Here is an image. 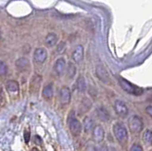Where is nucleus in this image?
Listing matches in <instances>:
<instances>
[{"label":"nucleus","mask_w":152,"mask_h":151,"mask_svg":"<svg viewBox=\"0 0 152 151\" xmlns=\"http://www.w3.org/2000/svg\"><path fill=\"white\" fill-rule=\"evenodd\" d=\"M84 58V48L82 45H78L72 53V59L76 63H80Z\"/></svg>","instance_id":"10"},{"label":"nucleus","mask_w":152,"mask_h":151,"mask_svg":"<svg viewBox=\"0 0 152 151\" xmlns=\"http://www.w3.org/2000/svg\"><path fill=\"white\" fill-rule=\"evenodd\" d=\"M128 125H129V128L133 133H139L144 128V123L138 116H132L128 122Z\"/></svg>","instance_id":"4"},{"label":"nucleus","mask_w":152,"mask_h":151,"mask_svg":"<svg viewBox=\"0 0 152 151\" xmlns=\"http://www.w3.org/2000/svg\"><path fill=\"white\" fill-rule=\"evenodd\" d=\"M93 129V120L90 117H86L84 119V130L89 132Z\"/></svg>","instance_id":"18"},{"label":"nucleus","mask_w":152,"mask_h":151,"mask_svg":"<svg viewBox=\"0 0 152 151\" xmlns=\"http://www.w3.org/2000/svg\"><path fill=\"white\" fill-rule=\"evenodd\" d=\"M113 132L118 142L122 144H125L128 140V133L125 125L122 124H115L113 125Z\"/></svg>","instance_id":"2"},{"label":"nucleus","mask_w":152,"mask_h":151,"mask_svg":"<svg viewBox=\"0 0 152 151\" xmlns=\"http://www.w3.org/2000/svg\"><path fill=\"white\" fill-rule=\"evenodd\" d=\"M87 151H98V149L93 144H88L87 147Z\"/></svg>","instance_id":"26"},{"label":"nucleus","mask_w":152,"mask_h":151,"mask_svg":"<svg viewBox=\"0 0 152 151\" xmlns=\"http://www.w3.org/2000/svg\"><path fill=\"white\" fill-rule=\"evenodd\" d=\"M145 111L148 113V115L151 116L152 115V107L151 106H148L146 108H145Z\"/></svg>","instance_id":"27"},{"label":"nucleus","mask_w":152,"mask_h":151,"mask_svg":"<svg viewBox=\"0 0 152 151\" xmlns=\"http://www.w3.org/2000/svg\"><path fill=\"white\" fill-rule=\"evenodd\" d=\"M15 66L19 70H26L28 68V66H30V62H28V60L27 58L22 57L16 60Z\"/></svg>","instance_id":"14"},{"label":"nucleus","mask_w":152,"mask_h":151,"mask_svg":"<svg viewBox=\"0 0 152 151\" xmlns=\"http://www.w3.org/2000/svg\"><path fill=\"white\" fill-rule=\"evenodd\" d=\"M30 139H31V133L28 130H25L24 131V140H25V143L26 144H28V142H30Z\"/></svg>","instance_id":"24"},{"label":"nucleus","mask_w":152,"mask_h":151,"mask_svg":"<svg viewBox=\"0 0 152 151\" xmlns=\"http://www.w3.org/2000/svg\"><path fill=\"white\" fill-rule=\"evenodd\" d=\"M142 140L145 144H152V132L149 129H146L144 132V135H142Z\"/></svg>","instance_id":"19"},{"label":"nucleus","mask_w":152,"mask_h":151,"mask_svg":"<svg viewBox=\"0 0 152 151\" xmlns=\"http://www.w3.org/2000/svg\"><path fill=\"white\" fill-rule=\"evenodd\" d=\"M96 113H97L98 118L101 121H103V122H107L109 120V114H108L107 110L104 107H98L97 110H96Z\"/></svg>","instance_id":"13"},{"label":"nucleus","mask_w":152,"mask_h":151,"mask_svg":"<svg viewBox=\"0 0 152 151\" xmlns=\"http://www.w3.org/2000/svg\"><path fill=\"white\" fill-rule=\"evenodd\" d=\"M95 71H96V75L97 77L99 78V80H101V81L104 84H108L110 82V78H109V73L107 70L106 67L103 65V64H98L96 66V69H95Z\"/></svg>","instance_id":"5"},{"label":"nucleus","mask_w":152,"mask_h":151,"mask_svg":"<svg viewBox=\"0 0 152 151\" xmlns=\"http://www.w3.org/2000/svg\"><path fill=\"white\" fill-rule=\"evenodd\" d=\"M42 94L46 99L52 98V96H53V85H52L51 83L48 84L47 86L44 88V89H43Z\"/></svg>","instance_id":"16"},{"label":"nucleus","mask_w":152,"mask_h":151,"mask_svg":"<svg viewBox=\"0 0 152 151\" xmlns=\"http://www.w3.org/2000/svg\"><path fill=\"white\" fill-rule=\"evenodd\" d=\"M69 130L73 136L77 137L81 134V131H82L83 128L82 124H81L78 119L75 118L73 111H71L70 115L69 116Z\"/></svg>","instance_id":"3"},{"label":"nucleus","mask_w":152,"mask_h":151,"mask_svg":"<svg viewBox=\"0 0 152 151\" xmlns=\"http://www.w3.org/2000/svg\"><path fill=\"white\" fill-rule=\"evenodd\" d=\"M76 88L80 92H85L86 88H87V84H86V80L83 76H79L77 81H76Z\"/></svg>","instance_id":"17"},{"label":"nucleus","mask_w":152,"mask_h":151,"mask_svg":"<svg viewBox=\"0 0 152 151\" xmlns=\"http://www.w3.org/2000/svg\"><path fill=\"white\" fill-rule=\"evenodd\" d=\"M54 70L57 75H63L66 70V61L64 58H58L54 64Z\"/></svg>","instance_id":"11"},{"label":"nucleus","mask_w":152,"mask_h":151,"mask_svg":"<svg viewBox=\"0 0 152 151\" xmlns=\"http://www.w3.org/2000/svg\"><path fill=\"white\" fill-rule=\"evenodd\" d=\"M70 98H71V94L69 88L66 87H63L59 91V100L61 104L64 106L68 105L70 102Z\"/></svg>","instance_id":"8"},{"label":"nucleus","mask_w":152,"mask_h":151,"mask_svg":"<svg viewBox=\"0 0 152 151\" xmlns=\"http://www.w3.org/2000/svg\"><path fill=\"white\" fill-rule=\"evenodd\" d=\"M66 73H68L69 78H73L74 75L76 74V68H75V66L72 63H69V66H68V68H66Z\"/></svg>","instance_id":"20"},{"label":"nucleus","mask_w":152,"mask_h":151,"mask_svg":"<svg viewBox=\"0 0 152 151\" xmlns=\"http://www.w3.org/2000/svg\"><path fill=\"white\" fill-rule=\"evenodd\" d=\"M0 38H1V32H0Z\"/></svg>","instance_id":"28"},{"label":"nucleus","mask_w":152,"mask_h":151,"mask_svg":"<svg viewBox=\"0 0 152 151\" xmlns=\"http://www.w3.org/2000/svg\"><path fill=\"white\" fill-rule=\"evenodd\" d=\"M57 40H58V37H57V35L55 34H49L47 36H46V44L48 47H50V48H51V47H53L56 45L57 43Z\"/></svg>","instance_id":"15"},{"label":"nucleus","mask_w":152,"mask_h":151,"mask_svg":"<svg viewBox=\"0 0 152 151\" xmlns=\"http://www.w3.org/2000/svg\"><path fill=\"white\" fill-rule=\"evenodd\" d=\"M114 109H115L117 114L122 118H125L128 115V108L126 103L123 101L116 100L114 103Z\"/></svg>","instance_id":"6"},{"label":"nucleus","mask_w":152,"mask_h":151,"mask_svg":"<svg viewBox=\"0 0 152 151\" xmlns=\"http://www.w3.org/2000/svg\"><path fill=\"white\" fill-rule=\"evenodd\" d=\"M48 58V53L47 50L44 48H38L34 50L33 53V60L37 64H43L46 62Z\"/></svg>","instance_id":"7"},{"label":"nucleus","mask_w":152,"mask_h":151,"mask_svg":"<svg viewBox=\"0 0 152 151\" xmlns=\"http://www.w3.org/2000/svg\"><path fill=\"white\" fill-rule=\"evenodd\" d=\"M118 82H119V84H120L121 88L124 89V90L127 93H129V94H132V95H136V96L141 95V94L142 93V91H144L141 88L131 84L130 82H128L127 80L124 79L122 77L118 78Z\"/></svg>","instance_id":"1"},{"label":"nucleus","mask_w":152,"mask_h":151,"mask_svg":"<svg viewBox=\"0 0 152 151\" xmlns=\"http://www.w3.org/2000/svg\"><path fill=\"white\" fill-rule=\"evenodd\" d=\"M92 135L96 143H101L104 138V130L101 125H95L92 129Z\"/></svg>","instance_id":"9"},{"label":"nucleus","mask_w":152,"mask_h":151,"mask_svg":"<svg viewBox=\"0 0 152 151\" xmlns=\"http://www.w3.org/2000/svg\"><path fill=\"white\" fill-rule=\"evenodd\" d=\"M6 88L10 93L16 94L19 91V85L14 80H10L6 83Z\"/></svg>","instance_id":"12"},{"label":"nucleus","mask_w":152,"mask_h":151,"mask_svg":"<svg viewBox=\"0 0 152 151\" xmlns=\"http://www.w3.org/2000/svg\"><path fill=\"white\" fill-rule=\"evenodd\" d=\"M130 151H144V150H142V146H141L140 144H132V145H131Z\"/></svg>","instance_id":"23"},{"label":"nucleus","mask_w":152,"mask_h":151,"mask_svg":"<svg viewBox=\"0 0 152 151\" xmlns=\"http://www.w3.org/2000/svg\"><path fill=\"white\" fill-rule=\"evenodd\" d=\"M65 49H66V43L65 42H60L59 45L57 46V49H56L57 53H63Z\"/></svg>","instance_id":"22"},{"label":"nucleus","mask_w":152,"mask_h":151,"mask_svg":"<svg viewBox=\"0 0 152 151\" xmlns=\"http://www.w3.org/2000/svg\"><path fill=\"white\" fill-rule=\"evenodd\" d=\"M8 73V66L4 61L0 60V76H5Z\"/></svg>","instance_id":"21"},{"label":"nucleus","mask_w":152,"mask_h":151,"mask_svg":"<svg viewBox=\"0 0 152 151\" xmlns=\"http://www.w3.org/2000/svg\"><path fill=\"white\" fill-rule=\"evenodd\" d=\"M4 102V93H3V89L0 87V106L2 105Z\"/></svg>","instance_id":"25"}]
</instances>
